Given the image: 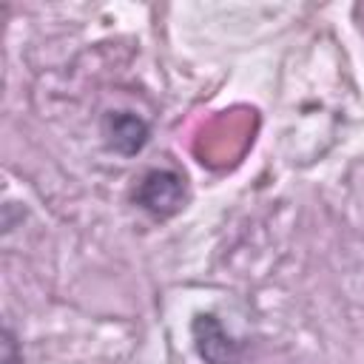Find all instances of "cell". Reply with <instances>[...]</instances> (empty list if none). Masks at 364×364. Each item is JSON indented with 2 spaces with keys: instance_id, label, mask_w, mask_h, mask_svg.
Returning <instances> with one entry per match:
<instances>
[{
  "instance_id": "1",
  "label": "cell",
  "mask_w": 364,
  "mask_h": 364,
  "mask_svg": "<svg viewBox=\"0 0 364 364\" xmlns=\"http://www.w3.org/2000/svg\"><path fill=\"white\" fill-rule=\"evenodd\" d=\"M136 202L154 216H171L185 202V182L173 171H151L139 182Z\"/></svg>"
},
{
  "instance_id": "2",
  "label": "cell",
  "mask_w": 364,
  "mask_h": 364,
  "mask_svg": "<svg viewBox=\"0 0 364 364\" xmlns=\"http://www.w3.org/2000/svg\"><path fill=\"white\" fill-rule=\"evenodd\" d=\"M193 338L196 350L208 364H236L239 361V347L230 341V336L219 327L213 316H199L193 321Z\"/></svg>"
},
{
  "instance_id": "3",
  "label": "cell",
  "mask_w": 364,
  "mask_h": 364,
  "mask_svg": "<svg viewBox=\"0 0 364 364\" xmlns=\"http://www.w3.org/2000/svg\"><path fill=\"white\" fill-rule=\"evenodd\" d=\"M105 136L108 145L119 154H136L148 142V125L128 111H117L105 119Z\"/></svg>"
}]
</instances>
